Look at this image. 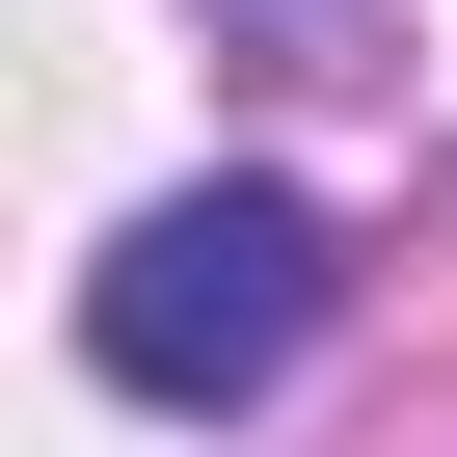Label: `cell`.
Segmentation results:
<instances>
[{
	"label": "cell",
	"mask_w": 457,
	"mask_h": 457,
	"mask_svg": "<svg viewBox=\"0 0 457 457\" xmlns=\"http://www.w3.org/2000/svg\"><path fill=\"white\" fill-rule=\"evenodd\" d=\"M296 350H323V215L296 188H162L81 270V377L108 403H270Z\"/></svg>",
	"instance_id": "cell-1"
}]
</instances>
